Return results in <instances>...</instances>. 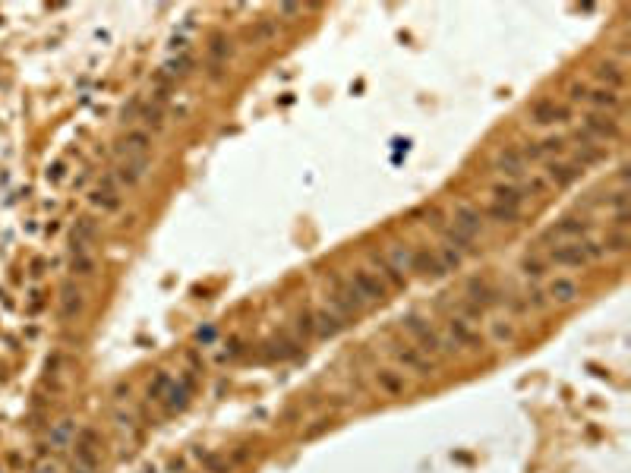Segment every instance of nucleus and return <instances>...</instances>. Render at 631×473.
Wrapping results in <instances>:
<instances>
[{"mask_svg":"<svg viewBox=\"0 0 631 473\" xmlns=\"http://www.w3.org/2000/svg\"><path fill=\"white\" fill-rule=\"evenodd\" d=\"M490 338L496 344H512L514 341V325L512 322H490Z\"/></svg>","mask_w":631,"mask_h":473,"instance_id":"45","label":"nucleus"},{"mask_svg":"<svg viewBox=\"0 0 631 473\" xmlns=\"http://www.w3.org/2000/svg\"><path fill=\"white\" fill-rule=\"evenodd\" d=\"M325 429H328V419H316V423H312V426L303 432V439H316V435L325 432Z\"/></svg>","mask_w":631,"mask_h":473,"instance_id":"55","label":"nucleus"},{"mask_svg":"<svg viewBox=\"0 0 631 473\" xmlns=\"http://www.w3.org/2000/svg\"><path fill=\"white\" fill-rule=\"evenodd\" d=\"M439 262H442V268H445V275L448 272H458L461 265H464V256H461L458 249H452V246H439Z\"/></svg>","mask_w":631,"mask_h":473,"instance_id":"41","label":"nucleus"},{"mask_svg":"<svg viewBox=\"0 0 631 473\" xmlns=\"http://www.w3.org/2000/svg\"><path fill=\"white\" fill-rule=\"evenodd\" d=\"M246 458H250V445H240V451H234V464H240Z\"/></svg>","mask_w":631,"mask_h":473,"instance_id":"57","label":"nucleus"},{"mask_svg":"<svg viewBox=\"0 0 631 473\" xmlns=\"http://www.w3.org/2000/svg\"><path fill=\"white\" fill-rule=\"evenodd\" d=\"M294 332L300 341H310V338H316V325H312V312H300V316L294 319Z\"/></svg>","mask_w":631,"mask_h":473,"instance_id":"43","label":"nucleus"},{"mask_svg":"<svg viewBox=\"0 0 631 473\" xmlns=\"http://www.w3.org/2000/svg\"><path fill=\"white\" fill-rule=\"evenodd\" d=\"M278 13L281 16H297L300 13V7H297V3H284V7H278Z\"/></svg>","mask_w":631,"mask_h":473,"instance_id":"58","label":"nucleus"},{"mask_svg":"<svg viewBox=\"0 0 631 473\" xmlns=\"http://www.w3.org/2000/svg\"><path fill=\"white\" fill-rule=\"evenodd\" d=\"M209 79L211 82H221L225 79V63H209Z\"/></svg>","mask_w":631,"mask_h":473,"instance_id":"56","label":"nucleus"},{"mask_svg":"<svg viewBox=\"0 0 631 473\" xmlns=\"http://www.w3.org/2000/svg\"><path fill=\"white\" fill-rule=\"evenodd\" d=\"M183 467H187L183 461H171V473H183Z\"/></svg>","mask_w":631,"mask_h":473,"instance_id":"61","label":"nucleus"},{"mask_svg":"<svg viewBox=\"0 0 631 473\" xmlns=\"http://www.w3.org/2000/svg\"><path fill=\"white\" fill-rule=\"evenodd\" d=\"M193 458L203 461L205 473H234V464H231L227 458H221V454H211V451L196 448V451H193Z\"/></svg>","mask_w":631,"mask_h":473,"instance_id":"35","label":"nucleus"},{"mask_svg":"<svg viewBox=\"0 0 631 473\" xmlns=\"http://www.w3.org/2000/svg\"><path fill=\"white\" fill-rule=\"evenodd\" d=\"M376 385H379L389 397H398V395H404L407 382H404V373H395V369H379V373H376Z\"/></svg>","mask_w":631,"mask_h":473,"instance_id":"30","label":"nucleus"},{"mask_svg":"<svg viewBox=\"0 0 631 473\" xmlns=\"http://www.w3.org/2000/svg\"><path fill=\"white\" fill-rule=\"evenodd\" d=\"M240 341H237V338H231V341H227V344H221V350H218V357H215V360H218V363H231V360H237V357H240Z\"/></svg>","mask_w":631,"mask_h":473,"instance_id":"48","label":"nucleus"},{"mask_svg":"<svg viewBox=\"0 0 631 473\" xmlns=\"http://www.w3.org/2000/svg\"><path fill=\"white\" fill-rule=\"evenodd\" d=\"M593 233V221L590 218H577V215H565L559 218L555 224H549L543 231V240L546 243H577V240H587Z\"/></svg>","mask_w":631,"mask_h":473,"instance_id":"4","label":"nucleus"},{"mask_svg":"<svg viewBox=\"0 0 631 473\" xmlns=\"http://www.w3.org/2000/svg\"><path fill=\"white\" fill-rule=\"evenodd\" d=\"M312 325H316V334H319V338H338V334L347 328V322H344L335 310L319 306V310L312 312Z\"/></svg>","mask_w":631,"mask_h":473,"instance_id":"24","label":"nucleus"},{"mask_svg":"<svg viewBox=\"0 0 631 473\" xmlns=\"http://www.w3.org/2000/svg\"><path fill=\"white\" fill-rule=\"evenodd\" d=\"M527 117L534 126H555V124L571 120V108L569 104H559L555 98H540L537 104H530Z\"/></svg>","mask_w":631,"mask_h":473,"instance_id":"6","label":"nucleus"},{"mask_svg":"<svg viewBox=\"0 0 631 473\" xmlns=\"http://www.w3.org/2000/svg\"><path fill=\"white\" fill-rule=\"evenodd\" d=\"M369 259H373V265H376V275H382V278L389 281L391 287H398V290H407V275L398 272L395 265L382 256V253H376V249H373V253H369Z\"/></svg>","mask_w":631,"mask_h":473,"instance_id":"28","label":"nucleus"},{"mask_svg":"<svg viewBox=\"0 0 631 473\" xmlns=\"http://www.w3.org/2000/svg\"><path fill=\"white\" fill-rule=\"evenodd\" d=\"M328 310H335L341 319L357 316L367 310V300L360 297V290L351 284V278H338L332 275V290H328Z\"/></svg>","mask_w":631,"mask_h":473,"instance_id":"3","label":"nucleus"},{"mask_svg":"<svg viewBox=\"0 0 631 473\" xmlns=\"http://www.w3.org/2000/svg\"><path fill=\"white\" fill-rule=\"evenodd\" d=\"M606 205L612 211H625V209H628V187H619L616 193H609L606 196Z\"/></svg>","mask_w":631,"mask_h":473,"instance_id":"49","label":"nucleus"},{"mask_svg":"<svg viewBox=\"0 0 631 473\" xmlns=\"http://www.w3.org/2000/svg\"><path fill=\"white\" fill-rule=\"evenodd\" d=\"M234 54V41L227 38L225 32H215L209 38V57L211 63H227V57Z\"/></svg>","mask_w":631,"mask_h":473,"instance_id":"34","label":"nucleus"},{"mask_svg":"<svg viewBox=\"0 0 631 473\" xmlns=\"http://www.w3.org/2000/svg\"><path fill=\"white\" fill-rule=\"evenodd\" d=\"M600 246L606 249V253H616V256H619V253H625V249L631 246V233L628 231H612V227H609Z\"/></svg>","mask_w":631,"mask_h":473,"instance_id":"39","label":"nucleus"},{"mask_svg":"<svg viewBox=\"0 0 631 473\" xmlns=\"http://www.w3.org/2000/svg\"><path fill=\"white\" fill-rule=\"evenodd\" d=\"M442 237H445V246H452V249H458L461 256H468V253H474V237H468V233H461L458 227H445L442 231Z\"/></svg>","mask_w":631,"mask_h":473,"instance_id":"37","label":"nucleus"},{"mask_svg":"<svg viewBox=\"0 0 631 473\" xmlns=\"http://www.w3.org/2000/svg\"><path fill=\"white\" fill-rule=\"evenodd\" d=\"M391 357L404 366V369H411V373H417V376H433L436 373L433 357H426L420 347H411V344H395V347H391Z\"/></svg>","mask_w":631,"mask_h":473,"instance_id":"9","label":"nucleus"},{"mask_svg":"<svg viewBox=\"0 0 631 473\" xmlns=\"http://www.w3.org/2000/svg\"><path fill=\"white\" fill-rule=\"evenodd\" d=\"M606 259V249L593 240H577V243H559V246L549 249L546 262L549 265H562V268H577V265H590Z\"/></svg>","mask_w":631,"mask_h":473,"instance_id":"2","label":"nucleus"},{"mask_svg":"<svg viewBox=\"0 0 631 473\" xmlns=\"http://www.w3.org/2000/svg\"><path fill=\"white\" fill-rule=\"evenodd\" d=\"M45 177H47V183H60L63 177H67V164L63 161H54V164H47V171H45Z\"/></svg>","mask_w":631,"mask_h":473,"instance_id":"51","label":"nucleus"},{"mask_svg":"<svg viewBox=\"0 0 631 473\" xmlns=\"http://www.w3.org/2000/svg\"><path fill=\"white\" fill-rule=\"evenodd\" d=\"M486 218H490L492 224H518V221H521V209L502 205V202H490V205H486Z\"/></svg>","mask_w":631,"mask_h":473,"instance_id":"33","label":"nucleus"},{"mask_svg":"<svg viewBox=\"0 0 631 473\" xmlns=\"http://www.w3.org/2000/svg\"><path fill=\"white\" fill-rule=\"evenodd\" d=\"M584 104H590L597 114H609V117H612L616 111H622V95L612 92V89L597 86V89H587Z\"/></svg>","mask_w":631,"mask_h":473,"instance_id":"20","label":"nucleus"},{"mask_svg":"<svg viewBox=\"0 0 631 473\" xmlns=\"http://www.w3.org/2000/svg\"><path fill=\"white\" fill-rule=\"evenodd\" d=\"M401 325H404L407 334H413V341H417V347L423 350V354H433V357H448V354H458V344L448 338V334H439L436 328L429 325L423 316H417V312H407V316H401Z\"/></svg>","mask_w":631,"mask_h":473,"instance_id":"1","label":"nucleus"},{"mask_svg":"<svg viewBox=\"0 0 631 473\" xmlns=\"http://www.w3.org/2000/svg\"><path fill=\"white\" fill-rule=\"evenodd\" d=\"M452 227H458L461 233H468V237H480L483 233V211L480 209H474V205H458L455 209V224Z\"/></svg>","mask_w":631,"mask_h":473,"instance_id":"25","label":"nucleus"},{"mask_svg":"<svg viewBox=\"0 0 631 473\" xmlns=\"http://www.w3.org/2000/svg\"><path fill=\"white\" fill-rule=\"evenodd\" d=\"M628 224H631V215H628V209L625 211H612V231H628Z\"/></svg>","mask_w":631,"mask_h":473,"instance_id":"53","label":"nucleus"},{"mask_svg":"<svg viewBox=\"0 0 631 473\" xmlns=\"http://www.w3.org/2000/svg\"><path fill=\"white\" fill-rule=\"evenodd\" d=\"M139 124H142V130H146L148 136L164 130V111H161V104H158V101H152V104H142V108H139Z\"/></svg>","mask_w":631,"mask_h":473,"instance_id":"32","label":"nucleus"},{"mask_svg":"<svg viewBox=\"0 0 631 473\" xmlns=\"http://www.w3.org/2000/svg\"><path fill=\"white\" fill-rule=\"evenodd\" d=\"M70 473H95V470H89V467H82V464H76V461H73Z\"/></svg>","mask_w":631,"mask_h":473,"instance_id":"60","label":"nucleus"},{"mask_svg":"<svg viewBox=\"0 0 631 473\" xmlns=\"http://www.w3.org/2000/svg\"><path fill=\"white\" fill-rule=\"evenodd\" d=\"M385 259H389V262L395 265L398 272L404 275V272H411V265H413V249L404 246V243H391V246H389V256H385Z\"/></svg>","mask_w":631,"mask_h":473,"instance_id":"38","label":"nucleus"},{"mask_svg":"<svg viewBox=\"0 0 631 473\" xmlns=\"http://www.w3.org/2000/svg\"><path fill=\"white\" fill-rule=\"evenodd\" d=\"M148 148H152V136L146 130H130L117 139L114 152H117V158H148Z\"/></svg>","mask_w":631,"mask_h":473,"instance_id":"16","label":"nucleus"},{"mask_svg":"<svg viewBox=\"0 0 631 473\" xmlns=\"http://www.w3.org/2000/svg\"><path fill=\"white\" fill-rule=\"evenodd\" d=\"M38 473H57V467H54V464H51V467H47V464H41V467H38Z\"/></svg>","mask_w":631,"mask_h":473,"instance_id":"62","label":"nucleus"},{"mask_svg":"<svg viewBox=\"0 0 631 473\" xmlns=\"http://www.w3.org/2000/svg\"><path fill=\"white\" fill-rule=\"evenodd\" d=\"M518 272H521L524 278H530V281H540V278H546V272H549V262H546V259H540L537 253H530V256L521 259Z\"/></svg>","mask_w":631,"mask_h":473,"instance_id":"36","label":"nucleus"},{"mask_svg":"<svg viewBox=\"0 0 631 473\" xmlns=\"http://www.w3.org/2000/svg\"><path fill=\"white\" fill-rule=\"evenodd\" d=\"M445 334L458 344V350L461 347H480V334H477L474 328H470V322H464L461 316H452L445 322Z\"/></svg>","mask_w":631,"mask_h":473,"instance_id":"26","label":"nucleus"},{"mask_svg":"<svg viewBox=\"0 0 631 473\" xmlns=\"http://www.w3.org/2000/svg\"><path fill=\"white\" fill-rule=\"evenodd\" d=\"M70 272H73V278H92L95 275V256L92 253H86V256H73Z\"/></svg>","mask_w":631,"mask_h":473,"instance_id":"42","label":"nucleus"},{"mask_svg":"<svg viewBox=\"0 0 631 473\" xmlns=\"http://www.w3.org/2000/svg\"><path fill=\"white\" fill-rule=\"evenodd\" d=\"M565 148H569V139H565V136H546V139L530 142V146L518 148V152H521V158L530 164V161H549L553 155H562Z\"/></svg>","mask_w":631,"mask_h":473,"instance_id":"14","label":"nucleus"},{"mask_svg":"<svg viewBox=\"0 0 631 473\" xmlns=\"http://www.w3.org/2000/svg\"><path fill=\"white\" fill-rule=\"evenodd\" d=\"M146 174H148V158H120L117 168L111 171V180L126 189H133Z\"/></svg>","mask_w":631,"mask_h":473,"instance_id":"15","label":"nucleus"},{"mask_svg":"<svg viewBox=\"0 0 631 473\" xmlns=\"http://www.w3.org/2000/svg\"><path fill=\"white\" fill-rule=\"evenodd\" d=\"M581 130H584L590 139H597V142H616L619 136H622V124H619L616 117L597 114V111H590V114L581 117Z\"/></svg>","mask_w":631,"mask_h":473,"instance_id":"5","label":"nucleus"},{"mask_svg":"<svg viewBox=\"0 0 631 473\" xmlns=\"http://www.w3.org/2000/svg\"><path fill=\"white\" fill-rule=\"evenodd\" d=\"M215 338V328H205V332H199V341H211Z\"/></svg>","mask_w":631,"mask_h":473,"instance_id":"59","label":"nucleus"},{"mask_svg":"<svg viewBox=\"0 0 631 473\" xmlns=\"http://www.w3.org/2000/svg\"><path fill=\"white\" fill-rule=\"evenodd\" d=\"M577 297H581V284H577L575 278H565V275L553 278L549 287H546V300L559 303V306H569V303H575Z\"/></svg>","mask_w":631,"mask_h":473,"instance_id":"23","label":"nucleus"},{"mask_svg":"<svg viewBox=\"0 0 631 473\" xmlns=\"http://www.w3.org/2000/svg\"><path fill=\"white\" fill-rule=\"evenodd\" d=\"M73 439H76V423H73V419H60V423L51 429V442H54L57 448H67Z\"/></svg>","mask_w":631,"mask_h":473,"instance_id":"40","label":"nucleus"},{"mask_svg":"<svg viewBox=\"0 0 631 473\" xmlns=\"http://www.w3.org/2000/svg\"><path fill=\"white\" fill-rule=\"evenodd\" d=\"M524 303H527V312H530V310L543 312L546 306H549V300H546V290H537V287H534V290H527V294H524Z\"/></svg>","mask_w":631,"mask_h":473,"instance_id":"47","label":"nucleus"},{"mask_svg":"<svg viewBox=\"0 0 631 473\" xmlns=\"http://www.w3.org/2000/svg\"><path fill=\"white\" fill-rule=\"evenodd\" d=\"M174 385L171 373H158L155 379H152V385H148V401H161L164 395H168V388Z\"/></svg>","mask_w":631,"mask_h":473,"instance_id":"44","label":"nucleus"},{"mask_svg":"<svg viewBox=\"0 0 631 473\" xmlns=\"http://www.w3.org/2000/svg\"><path fill=\"white\" fill-rule=\"evenodd\" d=\"M524 196H540V193H546V189H549V183H546L543 180V174H540V177H527L524 180Z\"/></svg>","mask_w":631,"mask_h":473,"instance_id":"50","label":"nucleus"},{"mask_svg":"<svg viewBox=\"0 0 631 473\" xmlns=\"http://www.w3.org/2000/svg\"><path fill=\"white\" fill-rule=\"evenodd\" d=\"M411 272H417L420 278H429V281L445 278V268H442V262H439L436 249H429V246L413 249V265H411Z\"/></svg>","mask_w":631,"mask_h":473,"instance_id":"19","label":"nucleus"},{"mask_svg":"<svg viewBox=\"0 0 631 473\" xmlns=\"http://www.w3.org/2000/svg\"><path fill=\"white\" fill-rule=\"evenodd\" d=\"M351 284L360 290V297L367 303H379V300H385V284L379 281V275H373V272H367V268H357V272L351 275Z\"/></svg>","mask_w":631,"mask_h":473,"instance_id":"21","label":"nucleus"},{"mask_svg":"<svg viewBox=\"0 0 631 473\" xmlns=\"http://www.w3.org/2000/svg\"><path fill=\"white\" fill-rule=\"evenodd\" d=\"M114 423H117L120 432H133V429H136V419H133V413H124V411L114 413Z\"/></svg>","mask_w":631,"mask_h":473,"instance_id":"52","label":"nucleus"},{"mask_svg":"<svg viewBox=\"0 0 631 473\" xmlns=\"http://www.w3.org/2000/svg\"><path fill=\"white\" fill-rule=\"evenodd\" d=\"M95 237H98V221L89 215L76 218V224H73V231H70V253L73 256H86L89 249H92Z\"/></svg>","mask_w":631,"mask_h":473,"instance_id":"13","label":"nucleus"},{"mask_svg":"<svg viewBox=\"0 0 631 473\" xmlns=\"http://www.w3.org/2000/svg\"><path fill=\"white\" fill-rule=\"evenodd\" d=\"M593 79L603 89H612V92H622L625 89V70H622V63L612 60V57H606V60H600L593 67Z\"/></svg>","mask_w":631,"mask_h":473,"instance_id":"22","label":"nucleus"},{"mask_svg":"<svg viewBox=\"0 0 631 473\" xmlns=\"http://www.w3.org/2000/svg\"><path fill=\"white\" fill-rule=\"evenodd\" d=\"M492 168H496L502 177H508V183H512V180H521L524 174H527V161L521 158L518 148H502L499 155L492 158Z\"/></svg>","mask_w":631,"mask_h":473,"instance_id":"18","label":"nucleus"},{"mask_svg":"<svg viewBox=\"0 0 631 473\" xmlns=\"http://www.w3.org/2000/svg\"><path fill=\"white\" fill-rule=\"evenodd\" d=\"M89 205L92 209H98L102 215H114V211L124 209V196L117 193V183L111 180V174L98 183V187L89 189Z\"/></svg>","mask_w":631,"mask_h":473,"instance_id":"8","label":"nucleus"},{"mask_svg":"<svg viewBox=\"0 0 631 473\" xmlns=\"http://www.w3.org/2000/svg\"><path fill=\"white\" fill-rule=\"evenodd\" d=\"M57 303H60V319L70 322V319H76L79 312L86 310V294H82V287H79L76 281H63Z\"/></svg>","mask_w":631,"mask_h":473,"instance_id":"17","label":"nucleus"},{"mask_svg":"<svg viewBox=\"0 0 631 473\" xmlns=\"http://www.w3.org/2000/svg\"><path fill=\"white\" fill-rule=\"evenodd\" d=\"M584 95H587V86H584V82H575V86L569 89V101H571V104L584 101Z\"/></svg>","mask_w":631,"mask_h":473,"instance_id":"54","label":"nucleus"},{"mask_svg":"<svg viewBox=\"0 0 631 473\" xmlns=\"http://www.w3.org/2000/svg\"><path fill=\"white\" fill-rule=\"evenodd\" d=\"M571 142H575V164L581 168V171H587V168H593V164L606 161V146H600L597 139H590L584 130H575L571 132Z\"/></svg>","mask_w":631,"mask_h":473,"instance_id":"7","label":"nucleus"},{"mask_svg":"<svg viewBox=\"0 0 631 473\" xmlns=\"http://www.w3.org/2000/svg\"><path fill=\"white\" fill-rule=\"evenodd\" d=\"M268 357L272 360H290V357H297V354H300V347H297L294 341H272L268 344Z\"/></svg>","mask_w":631,"mask_h":473,"instance_id":"46","label":"nucleus"},{"mask_svg":"<svg viewBox=\"0 0 631 473\" xmlns=\"http://www.w3.org/2000/svg\"><path fill=\"white\" fill-rule=\"evenodd\" d=\"M190 388H193V379H190V376H187L183 382H174V385L168 388V395L161 397V401H164V407H168L171 413L183 411V407L190 404Z\"/></svg>","mask_w":631,"mask_h":473,"instance_id":"29","label":"nucleus"},{"mask_svg":"<svg viewBox=\"0 0 631 473\" xmlns=\"http://www.w3.org/2000/svg\"><path fill=\"white\" fill-rule=\"evenodd\" d=\"M581 174L584 171H581L575 161H555V158H549V161H546V171H543V180L555 189H571L577 180H581Z\"/></svg>","mask_w":631,"mask_h":473,"instance_id":"10","label":"nucleus"},{"mask_svg":"<svg viewBox=\"0 0 631 473\" xmlns=\"http://www.w3.org/2000/svg\"><path fill=\"white\" fill-rule=\"evenodd\" d=\"M524 199H527V196H524V189L518 187V183H496V187H492V202H502V205H514V209H521L524 205Z\"/></svg>","mask_w":631,"mask_h":473,"instance_id":"31","label":"nucleus"},{"mask_svg":"<svg viewBox=\"0 0 631 473\" xmlns=\"http://www.w3.org/2000/svg\"><path fill=\"white\" fill-rule=\"evenodd\" d=\"M73 445H76V464H82V467H89V470H95L98 467V445H102V435L95 432L92 426H86V429H79V435L73 439Z\"/></svg>","mask_w":631,"mask_h":473,"instance_id":"11","label":"nucleus"},{"mask_svg":"<svg viewBox=\"0 0 631 473\" xmlns=\"http://www.w3.org/2000/svg\"><path fill=\"white\" fill-rule=\"evenodd\" d=\"M193 67H196V60H193V54H171L168 60H164V76L171 79V82H177V79H187L190 73H193Z\"/></svg>","mask_w":631,"mask_h":473,"instance_id":"27","label":"nucleus"},{"mask_svg":"<svg viewBox=\"0 0 631 473\" xmlns=\"http://www.w3.org/2000/svg\"><path fill=\"white\" fill-rule=\"evenodd\" d=\"M499 290L496 287H490V281L486 278H480V275H470L468 278V284H464V300H470L474 306H480V310H490V306H496V303H502L499 300Z\"/></svg>","mask_w":631,"mask_h":473,"instance_id":"12","label":"nucleus"}]
</instances>
